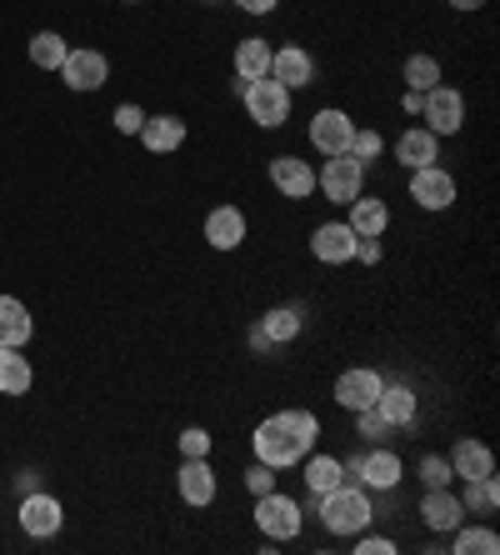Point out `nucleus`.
I'll use <instances>...</instances> for the list:
<instances>
[{
	"instance_id": "f257e3e1",
	"label": "nucleus",
	"mask_w": 500,
	"mask_h": 555,
	"mask_svg": "<svg viewBox=\"0 0 500 555\" xmlns=\"http://www.w3.org/2000/svg\"><path fill=\"white\" fill-rule=\"evenodd\" d=\"M321 440V415L316 411H275L266 415L256 430H251V451H256V461L275 465V470H291V465H300L310 455V446Z\"/></svg>"
},
{
	"instance_id": "f03ea898",
	"label": "nucleus",
	"mask_w": 500,
	"mask_h": 555,
	"mask_svg": "<svg viewBox=\"0 0 500 555\" xmlns=\"http://www.w3.org/2000/svg\"><path fill=\"white\" fill-rule=\"evenodd\" d=\"M316 516H321V526L331 530V535L356 541L360 530H371V520H375L371 491H366V486H356V480H341L335 491L316 495Z\"/></svg>"
},
{
	"instance_id": "7ed1b4c3",
	"label": "nucleus",
	"mask_w": 500,
	"mask_h": 555,
	"mask_svg": "<svg viewBox=\"0 0 500 555\" xmlns=\"http://www.w3.org/2000/svg\"><path fill=\"white\" fill-rule=\"evenodd\" d=\"M400 476H406V465H400V455L390 451V446H371V451H360L346 461V480H356V486H366V491H396Z\"/></svg>"
},
{
	"instance_id": "20e7f679",
	"label": "nucleus",
	"mask_w": 500,
	"mask_h": 555,
	"mask_svg": "<svg viewBox=\"0 0 500 555\" xmlns=\"http://www.w3.org/2000/svg\"><path fill=\"white\" fill-rule=\"evenodd\" d=\"M291 95L295 91H285L281 80L260 76V80H251V86L241 91V105H245V116L256 120L260 130H281L285 120H291Z\"/></svg>"
},
{
	"instance_id": "39448f33",
	"label": "nucleus",
	"mask_w": 500,
	"mask_h": 555,
	"mask_svg": "<svg viewBox=\"0 0 500 555\" xmlns=\"http://www.w3.org/2000/svg\"><path fill=\"white\" fill-rule=\"evenodd\" d=\"M256 526L266 541L285 545L300 535V526H306V511H300V501L295 495H281V491H270V495H256Z\"/></svg>"
},
{
	"instance_id": "423d86ee",
	"label": "nucleus",
	"mask_w": 500,
	"mask_h": 555,
	"mask_svg": "<svg viewBox=\"0 0 500 555\" xmlns=\"http://www.w3.org/2000/svg\"><path fill=\"white\" fill-rule=\"evenodd\" d=\"M316 191L331 206H350L356 195H366V166L350 160V155H325V166L316 170Z\"/></svg>"
},
{
	"instance_id": "0eeeda50",
	"label": "nucleus",
	"mask_w": 500,
	"mask_h": 555,
	"mask_svg": "<svg viewBox=\"0 0 500 555\" xmlns=\"http://www.w3.org/2000/svg\"><path fill=\"white\" fill-rule=\"evenodd\" d=\"M421 120L431 135H456V130L465 126V95L456 91V86H431V91L421 95Z\"/></svg>"
},
{
	"instance_id": "6e6552de",
	"label": "nucleus",
	"mask_w": 500,
	"mask_h": 555,
	"mask_svg": "<svg viewBox=\"0 0 500 555\" xmlns=\"http://www.w3.org/2000/svg\"><path fill=\"white\" fill-rule=\"evenodd\" d=\"M350 135H356V120H350V111H341V105H325V111L310 116V145L321 155H346Z\"/></svg>"
},
{
	"instance_id": "1a4fd4ad",
	"label": "nucleus",
	"mask_w": 500,
	"mask_h": 555,
	"mask_svg": "<svg viewBox=\"0 0 500 555\" xmlns=\"http://www.w3.org/2000/svg\"><path fill=\"white\" fill-rule=\"evenodd\" d=\"M381 386H385V375L381 371H366V365H356V371H341L335 375V405L341 411H371L375 401H381Z\"/></svg>"
},
{
	"instance_id": "9d476101",
	"label": "nucleus",
	"mask_w": 500,
	"mask_h": 555,
	"mask_svg": "<svg viewBox=\"0 0 500 555\" xmlns=\"http://www.w3.org/2000/svg\"><path fill=\"white\" fill-rule=\"evenodd\" d=\"M356 241L360 235L350 231L346 220H325L310 231V256L321 260V266H350L356 260Z\"/></svg>"
},
{
	"instance_id": "9b49d317",
	"label": "nucleus",
	"mask_w": 500,
	"mask_h": 555,
	"mask_svg": "<svg viewBox=\"0 0 500 555\" xmlns=\"http://www.w3.org/2000/svg\"><path fill=\"white\" fill-rule=\"evenodd\" d=\"M61 80H65V86H70V91L90 95V91H101L105 80H111V61H105L101 51H90V46H80V51H70V55H65V65H61Z\"/></svg>"
},
{
	"instance_id": "f8f14e48",
	"label": "nucleus",
	"mask_w": 500,
	"mask_h": 555,
	"mask_svg": "<svg viewBox=\"0 0 500 555\" xmlns=\"http://www.w3.org/2000/svg\"><path fill=\"white\" fill-rule=\"evenodd\" d=\"M411 201L421 210H450V206H456V176H450L446 166L411 170Z\"/></svg>"
},
{
	"instance_id": "ddd939ff",
	"label": "nucleus",
	"mask_w": 500,
	"mask_h": 555,
	"mask_svg": "<svg viewBox=\"0 0 500 555\" xmlns=\"http://www.w3.org/2000/svg\"><path fill=\"white\" fill-rule=\"evenodd\" d=\"M176 491L185 505H195V511H206L210 501H216V470H210V455H180V476H176Z\"/></svg>"
},
{
	"instance_id": "4468645a",
	"label": "nucleus",
	"mask_w": 500,
	"mask_h": 555,
	"mask_svg": "<svg viewBox=\"0 0 500 555\" xmlns=\"http://www.w3.org/2000/svg\"><path fill=\"white\" fill-rule=\"evenodd\" d=\"M270 80H281L285 91H306L316 86V55L300 51V46H281V51H270Z\"/></svg>"
},
{
	"instance_id": "2eb2a0df",
	"label": "nucleus",
	"mask_w": 500,
	"mask_h": 555,
	"mask_svg": "<svg viewBox=\"0 0 500 555\" xmlns=\"http://www.w3.org/2000/svg\"><path fill=\"white\" fill-rule=\"evenodd\" d=\"M270 185L285 195V201H310L316 195V170L300 155H275L270 160Z\"/></svg>"
},
{
	"instance_id": "dca6fc26",
	"label": "nucleus",
	"mask_w": 500,
	"mask_h": 555,
	"mask_svg": "<svg viewBox=\"0 0 500 555\" xmlns=\"http://www.w3.org/2000/svg\"><path fill=\"white\" fill-rule=\"evenodd\" d=\"M465 520V505L461 495L450 491V486H436V491H425L421 495V526L425 530H436V535H450V530Z\"/></svg>"
},
{
	"instance_id": "f3484780",
	"label": "nucleus",
	"mask_w": 500,
	"mask_h": 555,
	"mask_svg": "<svg viewBox=\"0 0 500 555\" xmlns=\"http://www.w3.org/2000/svg\"><path fill=\"white\" fill-rule=\"evenodd\" d=\"M61 526H65V511L55 495H46V491L21 495V530H26V535H55Z\"/></svg>"
},
{
	"instance_id": "a211bd4d",
	"label": "nucleus",
	"mask_w": 500,
	"mask_h": 555,
	"mask_svg": "<svg viewBox=\"0 0 500 555\" xmlns=\"http://www.w3.org/2000/svg\"><path fill=\"white\" fill-rule=\"evenodd\" d=\"M371 411L381 415L390 430H400V426H411V421H415V411H421V396H415L406 380H390V386H381V401H375Z\"/></svg>"
},
{
	"instance_id": "6ab92c4d",
	"label": "nucleus",
	"mask_w": 500,
	"mask_h": 555,
	"mask_svg": "<svg viewBox=\"0 0 500 555\" xmlns=\"http://www.w3.org/2000/svg\"><path fill=\"white\" fill-rule=\"evenodd\" d=\"M245 210L241 206H216L206 216V241H210V250H241L245 246Z\"/></svg>"
},
{
	"instance_id": "aec40b11",
	"label": "nucleus",
	"mask_w": 500,
	"mask_h": 555,
	"mask_svg": "<svg viewBox=\"0 0 500 555\" xmlns=\"http://www.w3.org/2000/svg\"><path fill=\"white\" fill-rule=\"evenodd\" d=\"M436 160H440V135H431L425 126H411L396 135V166L421 170V166H436Z\"/></svg>"
},
{
	"instance_id": "412c9836",
	"label": "nucleus",
	"mask_w": 500,
	"mask_h": 555,
	"mask_svg": "<svg viewBox=\"0 0 500 555\" xmlns=\"http://www.w3.org/2000/svg\"><path fill=\"white\" fill-rule=\"evenodd\" d=\"M446 461H450V476H456V480H475V476H490V470H496L490 446H486V440H475V436L456 440Z\"/></svg>"
},
{
	"instance_id": "4be33fe9",
	"label": "nucleus",
	"mask_w": 500,
	"mask_h": 555,
	"mask_svg": "<svg viewBox=\"0 0 500 555\" xmlns=\"http://www.w3.org/2000/svg\"><path fill=\"white\" fill-rule=\"evenodd\" d=\"M350 231L360 235V241H381L385 231H390V206H385L381 195H356V201H350Z\"/></svg>"
},
{
	"instance_id": "5701e85b",
	"label": "nucleus",
	"mask_w": 500,
	"mask_h": 555,
	"mask_svg": "<svg viewBox=\"0 0 500 555\" xmlns=\"http://www.w3.org/2000/svg\"><path fill=\"white\" fill-rule=\"evenodd\" d=\"M256 331H260V340H266V346H291V340L306 331V310H300V306H270L266 315H260Z\"/></svg>"
},
{
	"instance_id": "b1692460",
	"label": "nucleus",
	"mask_w": 500,
	"mask_h": 555,
	"mask_svg": "<svg viewBox=\"0 0 500 555\" xmlns=\"http://www.w3.org/2000/svg\"><path fill=\"white\" fill-rule=\"evenodd\" d=\"M30 336H36V321H30V310L26 300H15V296H0V346H15V350H26Z\"/></svg>"
},
{
	"instance_id": "393cba45",
	"label": "nucleus",
	"mask_w": 500,
	"mask_h": 555,
	"mask_svg": "<svg viewBox=\"0 0 500 555\" xmlns=\"http://www.w3.org/2000/svg\"><path fill=\"white\" fill-rule=\"evenodd\" d=\"M36 386V365H30L26 350L0 346V396H26Z\"/></svg>"
},
{
	"instance_id": "a878e982",
	"label": "nucleus",
	"mask_w": 500,
	"mask_h": 555,
	"mask_svg": "<svg viewBox=\"0 0 500 555\" xmlns=\"http://www.w3.org/2000/svg\"><path fill=\"white\" fill-rule=\"evenodd\" d=\"M300 480H306V495H325L346 480V461L341 455H306L300 461Z\"/></svg>"
},
{
	"instance_id": "bb28decb",
	"label": "nucleus",
	"mask_w": 500,
	"mask_h": 555,
	"mask_svg": "<svg viewBox=\"0 0 500 555\" xmlns=\"http://www.w3.org/2000/svg\"><path fill=\"white\" fill-rule=\"evenodd\" d=\"M141 145L151 155H170V151H180L185 145V120L180 116H145V126H141Z\"/></svg>"
},
{
	"instance_id": "cd10ccee",
	"label": "nucleus",
	"mask_w": 500,
	"mask_h": 555,
	"mask_svg": "<svg viewBox=\"0 0 500 555\" xmlns=\"http://www.w3.org/2000/svg\"><path fill=\"white\" fill-rule=\"evenodd\" d=\"M461 505H465V516H496V505H500L496 470H490V476H475V480H461Z\"/></svg>"
},
{
	"instance_id": "c85d7f7f",
	"label": "nucleus",
	"mask_w": 500,
	"mask_h": 555,
	"mask_svg": "<svg viewBox=\"0 0 500 555\" xmlns=\"http://www.w3.org/2000/svg\"><path fill=\"white\" fill-rule=\"evenodd\" d=\"M450 551L456 555H500V535L490 526H456L450 530Z\"/></svg>"
},
{
	"instance_id": "c756f323",
	"label": "nucleus",
	"mask_w": 500,
	"mask_h": 555,
	"mask_svg": "<svg viewBox=\"0 0 500 555\" xmlns=\"http://www.w3.org/2000/svg\"><path fill=\"white\" fill-rule=\"evenodd\" d=\"M270 70V40L266 36H245L235 46V76L241 80H260Z\"/></svg>"
},
{
	"instance_id": "7c9ffc66",
	"label": "nucleus",
	"mask_w": 500,
	"mask_h": 555,
	"mask_svg": "<svg viewBox=\"0 0 500 555\" xmlns=\"http://www.w3.org/2000/svg\"><path fill=\"white\" fill-rule=\"evenodd\" d=\"M65 55H70L65 36H55V30H40V36H30V65H36V70H61Z\"/></svg>"
},
{
	"instance_id": "2f4dec72",
	"label": "nucleus",
	"mask_w": 500,
	"mask_h": 555,
	"mask_svg": "<svg viewBox=\"0 0 500 555\" xmlns=\"http://www.w3.org/2000/svg\"><path fill=\"white\" fill-rule=\"evenodd\" d=\"M400 80H406V91L425 95L431 86H440V61H436V55H411V61H406V70H400Z\"/></svg>"
},
{
	"instance_id": "473e14b6",
	"label": "nucleus",
	"mask_w": 500,
	"mask_h": 555,
	"mask_svg": "<svg viewBox=\"0 0 500 555\" xmlns=\"http://www.w3.org/2000/svg\"><path fill=\"white\" fill-rule=\"evenodd\" d=\"M350 160H360V166L371 170V160H381L385 155V141H381V130H360L356 126V135H350Z\"/></svg>"
},
{
	"instance_id": "72a5a7b5",
	"label": "nucleus",
	"mask_w": 500,
	"mask_h": 555,
	"mask_svg": "<svg viewBox=\"0 0 500 555\" xmlns=\"http://www.w3.org/2000/svg\"><path fill=\"white\" fill-rule=\"evenodd\" d=\"M415 470H421V480H425V491H436V486H450V461L446 455H421V465H415Z\"/></svg>"
},
{
	"instance_id": "f704fd0d",
	"label": "nucleus",
	"mask_w": 500,
	"mask_h": 555,
	"mask_svg": "<svg viewBox=\"0 0 500 555\" xmlns=\"http://www.w3.org/2000/svg\"><path fill=\"white\" fill-rule=\"evenodd\" d=\"M275 476H281L275 465L256 461L251 470H245V491H251V495H270V491H281V486H275Z\"/></svg>"
},
{
	"instance_id": "c9c22d12",
	"label": "nucleus",
	"mask_w": 500,
	"mask_h": 555,
	"mask_svg": "<svg viewBox=\"0 0 500 555\" xmlns=\"http://www.w3.org/2000/svg\"><path fill=\"white\" fill-rule=\"evenodd\" d=\"M180 455L191 461V455H210V430L206 426H185L180 430Z\"/></svg>"
},
{
	"instance_id": "e433bc0d",
	"label": "nucleus",
	"mask_w": 500,
	"mask_h": 555,
	"mask_svg": "<svg viewBox=\"0 0 500 555\" xmlns=\"http://www.w3.org/2000/svg\"><path fill=\"white\" fill-rule=\"evenodd\" d=\"M111 120H116V130H120V135H141V126H145V111H141V105H136V101H126V105H116V116H111Z\"/></svg>"
},
{
	"instance_id": "4c0bfd02",
	"label": "nucleus",
	"mask_w": 500,
	"mask_h": 555,
	"mask_svg": "<svg viewBox=\"0 0 500 555\" xmlns=\"http://www.w3.org/2000/svg\"><path fill=\"white\" fill-rule=\"evenodd\" d=\"M350 551L356 555H396V541H390V535H371V530H360L356 541H350Z\"/></svg>"
},
{
	"instance_id": "58836bf2",
	"label": "nucleus",
	"mask_w": 500,
	"mask_h": 555,
	"mask_svg": "<svg viewBox=\"0 0 500 555\" xmlns=\"http://www.w3.org/2000/svg\"><path fill=\"white\" fill-rule=\"evenodd\" d=\"M356 421H360V436H366V440H375V446H381V440H390V426H385L375 411H356Z\"/></svg>"
},
{
	"instance_id": "ea45409f",
	"label": "nucleus",
	"mask_w": 500,
	"mask_h": 555,
	"mask_svg": "<svg viewBox=\"0 0 500 555\" xmlns=\"http://www.w3.org/2000/svg\"><path fill=\"white\" fill-rule=\"evenodd\" d=\"M356 260L360 266H375L381 260V241H356Z\"/></svg>"
},
{
	"instance_id": "a19ab883",
	"label": "nucleus",
	"mask_w": 500,
	"mask_h": 555,
	"mask_svg": "<svg viewBox=\"0 0 500 555\" xmlns=\"http://www.w3.org/2000/svg\"><path fill=\"white\" fill-rule=\"evenodd\" d=\"M235 5H241L245 15H270L275 5H281V0H235Z\"/></svg>"
},
{
	"instance_id": "79ce46f5",
	"label": "nucleus",
	"mask_w": 500,
	"mask_h": 555,
	"mask_svg": "<svg viewBox=\"0 0 500 555\" xmlns=\"http://www.w3.org/2000/svg\"><path fill=\"white\" fill-rule=\"evenodd\" d=\"M400 105H406L411 116H421V95H415V91H406V95H400Z\"/></svg>"
},
{
	"instance_id": "37998d69",
	"label": "nucleus",
	"mask_w": 500,
	"mask_h": 555,
	"mask_svg": "<svg viewBox=\"0 0 500 555\" xmlns=\"http://www.w3.org/2000/svg\"><path fill=\"white\" fill-rule=\"evenodd\" d=\"M486 0H450V11H480Z\"/></svg>"
},
{
	"instance_id": "c03bdc74",
	"label": "nucleus",
	"mask_w": 500,
	"mask_h": 555,
	"mask_svg": "<svg viewBox=\"0 0 500 555\" xmlns=\"http://www.w3.org/2000/svg\"><path fill=\"white\" fill-rule=\"evenodd\" d=\"M201 5H220V0H201Z\"/></svg>"
},
{
	"instance_id": "a18cd8bd",
	"label": "nucleus",
	"mask_w": 500,
	"mask_h": 555,
	"mask_svg": "<svg viewBox=\"0 0 500 555\" xmlns=\"http://www.w3.org/2000/svg\"><path fill=\"white\" fill-rule=\"evenodd\" d=\"M126 5H136V0H126Z\"/></svg>"
}]
</instances>
